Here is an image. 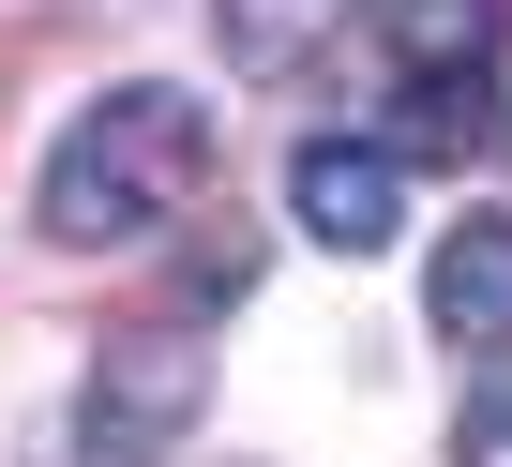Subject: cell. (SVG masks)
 <instances>
[{
    "label": "cell",
    "mask_w": 512,
    "mask_h": 467,
    "mask_svg": "<svg viewBox=\"0 0 512 467\" xmlns=\"http://www.w3.org/2000/svg\"><path fill=\"white\" fill-rule=\"evenodd\" d=\"M377 31H392L407 91H482V61L512 46V0H377Z\"/></svg>",
    "instance_id": "cell-4"
},
{
    "label": "cell",
    "mask_w": 512,
    "mask_h": 467,
    "mask_svg": "<svg viewBox=\"0 0 512 467\" xmlns=\"http://www.w3.org/2000/svg\"><path fill=\"white\" fill-rule=\"evenodd\" d=\"M437 332L452 347H512V211H467L437 242Z\"/></svg>",
    "instance_id": "cell-5"
},
{
    "label": "cell",
    "mask_w": 512,
    "mask_h": 467,
    "mask_svg": "<svg viewBox=\"0 0 512 467\" xmlns=\"http://www.w3.org/2000/svg\"><path fill=\"white\" fill-rule=\"evenodd\" d=\"M287 211H302V242H332V257H377L392 226H407V166H392V136H302V166H287Z\"/></svg>",
    "instance_id": "cell-3"
},
{
    "label": "cell",
    "mask_w": 512,
    "mask_h": 467,
    "mask_svg": "<svg viewBox=\"0 0 512 467\" xmlns=\"http://www.w3.org/2000/svg\"><path fill=\"white\" fill-rule=\"evenodd\" d=\"M452 452H467V467H512V377L467 392V437H452Z\"/></svg>",
    "instance_id": "cell-7"
},
{
    "label": "cell",
    "mask_w": 512,
    "mask_h": 467,
    "mask_svg": "<svg viewBox=\"0 0 512 467\" xmlns=\"http://www.w3.org/2000/svg\"><path fill=\"white\" fill-rule=\"evenodd\" d=\"M211 16H226L241 76H287V61H317V31H347V0H211Z\"/></svg>",
    "instance_id": "cell-6"
},
{
    "label": "cell",
    "mask_w": 512,
    "mask_h": 467,
    "mask_svg": "<svg viewBox=\"0 0 512 467\" xmlns=\"http://www.w3.org/2000/svg\"><path fill=\"white\" fill-rule=\"evenodd\" d=\"M196 181H211V106L136 76L46 151V226L61 242H151V226L196 211Z\"/></svg>",
    "instance_id": "cell-1"
},
{
    "label": "cell",
    "mask_w": 512,
    "mask_h": 467,
    "mask_svg": "<svg viewBox=\"0 0 512 467\" xmlns=\"http://www.w3.org/2000/svg\"><path fill=\"white\" fill-rule=\"evenodd\" d=\"M196 407H211V347L181 317H136V332H106V362L61 422V467H166L196 437Z\"/></svg>",
    "instance_id": "cell-2"
}]
</instances>
